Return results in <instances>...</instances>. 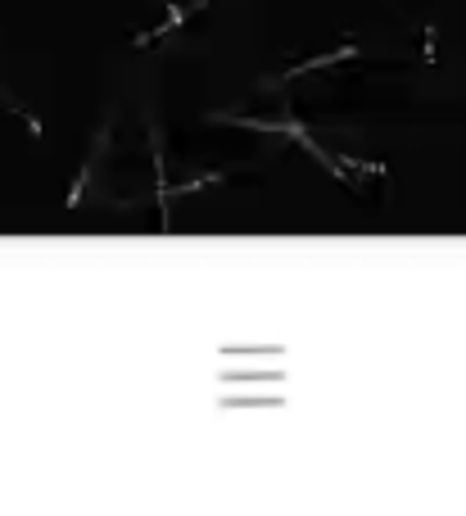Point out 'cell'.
<instances>
[{
    "mask_svg": "<svg viewBox=\"0 0 466 516\" xmlns=\"http://www.w3.org/2000/svg\"><path fill=\"white\" fill-rule=\"evenodd\" d=\"M204 10H209V0H191V5H182V0H168V19H163L159 28H150V32H141V37H136L132 46H136V51H145L150 41H159V37H168V32H177L182 23H191V19H200Z\"/></svg>",
    "mask_w": 466,
    "mask_h": 516,
    "instance_id": "obj_1",
    "label": "cell"
},
{
    "mask_svg": "<svg viewBox=\"0 0 466 516\" xmlns=\"http://www.w3.org/2000/svg\"><path fill=\"white\" fill-rule=\"evenodd\" d=\"M109 123L100 127V136H96V145L87 150V163H82V172L73 177V186H69V199H64V208H78L82 199H87V190H91V177H96V163H100V154H105V145H109Z\"/></svg>",
    "mask_w": 466,
    "mask_h": 516,
    "instance_id": "obj_2",
    "label": "cell"
},
{
    "mask_svg": "<svg viewBox=\"0 0 466 516\" xmlns=\"http://www.w3.org/2000/svg\"><path fill=\"white\" fill-rule=\"evenodd\" d=\"M353 55H358V46H353V41H340L335 51H322V55H312V60H303V64L285 69V73H281V82H290V78H303V73H317V69H331V64H340V60H353Z\"/></svg>",
    "mask_w": 466,
    "mask_h": 516,
    "instance_id": "obj_3",
    "label": "cell"
},
{
    "mask_svg": "<svg viewBox=\"0 0 466 516\" xmlns=\"http://www.w3.org/2000/svg\"><path fill=\"white\" fill-rule=\"evenodd\" d=\"M150 145H154V186H159V226L172 231V208H168V172H163V145H159V127H150Z\"/></svg>",
    "mask_w": 466,
    "mask_h": 516,
    "instance_id": "obj_4",
    "label": "cell"
},
{
    "mask_svg": "<svg viewBox=\"0 0 466 516\" xmlns=\"http://www.w3.org/2000/svg\"><path fill=\"white\" fill-rule=\"evenodd\" d=\"M0 105H5V109H10L14 118H23V123H28V132H33V136L42 141V118H37V114H33V109H28V105H23V100H19V96H14V91L5 87V82H0Z\"/></svg>",
    "mask_w": 466,
    "mask_h": 516,
    "instance_id": "obj_5",
    "label": "cell"
}]
</instances>
